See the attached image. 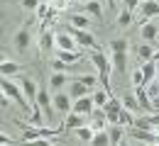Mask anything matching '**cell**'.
<instances>
[{
  "mask_svg": "<svg viewBox=\"0 0 159 146\" xmlns=\"http://www.w3.org/2000/svg\"><path fill=\"white\" fill-rule=\"evenodd\" d=\"M0 88H2V95H7V98H10L12 102L17 105V107H20L22 112H27V115L32 112V105H30V100L25 98L22 88H20L17 83H15L12 78H2V81H0Z\"/></svg>",
  "mask_w": 159,
  "mask_h": 146,
  "instance_id": "6da1fadb",
  "label": "cell"
},
{
  "mask_svg": "<svg viewBox=\"0 0 159 146\" xmlns=\"http://www.w3.org/2000/svg\"><path fill=\"white\" fill-rule=\"evenodd\" d=\"M96 83H98L96 76H79V78H71V83H69V95H71L74 100H79L83 95H93Z\"/></svg>",
  "mask_w": 159,
  "mask_h": 146,
  "instance_id": "7a4b0ae2",
  "label": "cell"
},
{
  "mask_svg": "<svg viewBox=\"0 0 159 146\" xmlns=\"http://www.w3.org/2000/svg\"><path fill=\"white\" fill-rule=\"evenodd\" d=\"M91 61H93L96 71H98V81L103 83V88H105V90H110L108 76H110L113 61H108V56H105V51H103V49H96V51H91Z\"/></svg>",
  "mask_w": 159,
  "mask_h": 146,
  "instance_id": "3957f363",
  "label": "cell"
},
{
  "mask_svg": "<svg viewBox=\"0 0 159 146\" xmlns=\"http://www.w3.org/2000/svg\"><path fill=\"white\" fill-rule=\"evenodd\" d=\"M30 44H32V29H30V24H22L20 29L12 34V46H15L17 54H27Z\"/></svg>",
  "mask_w": 159,
  "mask_h": 146,
  "instance_id": "277c9868",
  "label": "cell"
},
{
  "mask_svg": "<svg viewBox=\"0 0 159 146\" xmlns=\"http://www.w3.org/2000/svg\"><path fill=\"white\" fill-rule=\"evenodd\" d=\"M52 105H54V112H57V115L66 117V115L74 110V98L69 95V90H59V93H54Z\"/></svg>",
  "mask_w": 159,
  "mask_h": 146,
  "instance_id": "5b68a950",
  "label": "cell"
},
{
  "mask_svg": "<svg viewBox=\"0 0 159 146\" xmlns=\"http://www.w3.org/2000/svg\"><path fill=\"white\" fill-rule=\"evenodd\" d=\"M69 32L76 37V42L79 44H83L86 49H91V51H96V49H100L98 46V42H96V37L88 32V29H74V27H69Z\"/></svg>",
  "mask_w": 159,
  "mask_h": 146,
  "instance_id": "8992f818",
  "label": "cell"
},
{
  "mask_svg": "<svg viewBox=\"0 0 159 146\" xmlns=\"http://www.w3.org/2000/svg\"><path fill=\"white\" fill-rule=\"evenodd\" d=\"M54 46H57V34H54V32H49V29H47V24H44V27H42V32H39V54H42V56H47Z\"/></svg>",
  "mask_w": 159,
  "mask_h": 146,
  "instance_id": "52a82bcc",
  "label": "cell"
},
{
  "mask_svg": "<svg viewBox=\"0 0 159 146\" xmlns=\"http://www.w3.org/2000/svg\"><path fill=\"white\" fill-rule=\"evenodd\" d=\"M103 110H105V117H108V122H110V124H120L122 100H118V98H110V100H108V105H105Z\"/></svg>",
  "mask_w": 159,
  "mask_h": 146,
  "instance_id": "ba28073f",
  "label": "cell"
},
{
  "mask_svg": "<svg viewBox=\"0 0 159 146\" xmlns=\"http://www.w3.org/2000/svg\"><path fill=\"white\" fill-rule=\"evenodd\" d=\"M93 110H96V105H93V95H83V98H79V100H74V110H71V112H79V115L91 117Z\"/></svg>",
  "mask_w": 159,
  "mask_h": 146,
  "instance_id": "9c48e42d",
  "label": "cell"
},
{
  "mask_svg": "<svg viewBox=\"0 0 159 146\" xmlns=\"http://www.w3.org/2000/svg\"><path fill=\"white\" fill-rule=\"evenodd\" d=\"M139 37H142V42H147V44H154L157 42V37H159V27H157V22H142V27H139Z\"/></svg>",
  "mask_w": 159,
  "mask_h": 146,
  "instance_id": "30bf717a",
  "label": "cell"
},
{
  "mask_svg": "<svg viewBox=\"0 0 159 146\" xmlns=\"http://www.w3.org/2000/svg\"><path fill=\"white\" fill-rule=\"evenodd\" d=\"M139 15H142V22L159 17V0H144L139 5Z\"/></svg>",
  "mask_w": 159,
  "mask_h": 146,
  "instance_id": "8fae6325",
  "label": "cell"
},
{
  "mask_svg": "<svg viewBox=\"0 0 159 146\" xmlns=\"http://www.w3.org/2000/svg\"><path fill=\"white\" fill-rule=\"evenodd\" d=\"M20 88H22V93H25V98L30 100V105H34V102H37L39 88H37V83H34L32 78H20Z\"/></svg>",
  "mask_w": 159,
  "mask_h": 146,
  "instance_id": "7c38bea8",
  "label": "cell"
},
{
  "mask_svg": "<svg viewBox=\"0 0 159 146\" xmlns=\"http://www.w3.org/2000/svg\"><path fill=\"white\" fill-rule=\"evenodd\" d=\"M57 49L61 51H76V37L66 29V32H59L57 34Z\"/></svg>",
  "mask_w": 159,
  "mask_h": 146,
  "instance_id": "4fadbf2b",
  "label": "cell"
},
{
  "mask_svg": "<svg viewBox=\"0 0 159 146\" xmlns=\"http://www.w3.org/2000/svg\"><path fill=\"white\" fill-rule=\"evenodd\" d=\"M86 122H88V117H86V115H79V112H69V115L64 117V127H66V129L86 127Z\"/></svg>",
  "mask_w": 159,
  "mask_h": 146,
  "instance_id": "5bb4252c",
  "label": "cell"
},
{
  "mask_svg": "<svg viewBox=\"0 0 159 146\" xmlns=\"http://www.w3.org/2000/svg\"><path fill=\"white\" fill-rule=\"evenodd\" d=\"M110 61H113V68L120 76H125V71H127V51H113Z\"/></svg>",
  "mask_w": 159,
  "mask_h": 146,
  "instance_id": "9a60e30c",
  "label": "cell"
},
{
  "mask_svg": "<svg viewBox=\"0 0 159 146\" xmlns=\"http://www.w3.org/2000/svg\"><path fill=\"white\" fill-rule=\"evenodd\" d=\"M83 56H86L83 51H61V49H57V59H59V61H64L66 66L83 61Z\"/></svg>",
  "mask_w": 159,
  "mask_h": 146,
  "instance_id": "2e32d148",
  "label": "cell"
},
{
  "mask_svg": "<svg viewBox=\"0 0 159 146\" xmlns=\"http://www.w3.org/2000/svg\"><path fill=\"white\" fill-rule=\"evenodd\" d=\"M66 81H71V78L66 76V71H54V73H52V78H49V88L59 93V90H64Z\"/></svg>",
  "mask_w": 159,
  "mask_h": 146,
  "instance_id": "e0dca14e",
  "label": "cell"
},
{
  "mask_svg": "<svg viewBox=\"0 0 159 146\" xmlns=\"http://www.w3.org/2000/svg\"><path fill=\"white\" fill-rule=\"evenodd\" d=\"M20 71H22V63H17V61L5 59V61L0 63V73H2V78H12V76L20 73Z\"/></svg>",
  "mask_w": 159,
  "mask_h": 146,
  "instance_id": "ac0fdd59",
  "label": "cell"
},
{
  "mask_svg": "<svg viewBox=\"0 0 159 146\" xmlns=\"http://www.w3.org/2000/svg\"><path fill=\"white\" fill-rule=\"evenodd\" d=\"M135 98H137L139 107H142L144 112H154V110H152V100H149V93H147L144 85H142V88H135Z\"/></svg>",
  "mask_w": 159,
  "mask_h": 146,
  "instance_id": "d6986e66",
  "label": "cell"
},
{
  "mask_svg": "<svg viewBox=\"0 0 159 146\" xmlns=\"http://www.w3.org/2000/svg\"><path fill=\"white\" fill-rule=\"evenodd\" d=\"M157 61H144L142 63V76H144V83L149 85V83H154L157 81Z\"/></svg>",
  "mask_w": 159,
  "mask_h": 146,
  "instance_id": "ffe728a7",
  "label": "cell"
},
{
  "mask_svg": "<svg viewBox=\"0 0 159 146\" xmlns=\"http://www.w3.org/2000/svg\"><path fill=\"white\" fill-rule=\"evenodd\" d=\"M69 22H71L74 29H88V27H91V15H86V12H76V15L69 17Z\"/></svg>",
  "mask_w": 159,
  "mask_h": 146,
  "instance_id": "44dd1931",
  "label": "cell"
},
{
  "mask_svg": "<svg viewBox=\"0 0 159 146\" xmlns=\"http://www.w3.org/2000/svg\"><path fill=\"white\" fill-rule=\"evenodd\" d=\"M83 10H86V15H91V17H96V20H103V2H100V0L83 2Z\"/></svg>",
  "mask_w": 159,
  "mask_h": 146,
  "instance_id": "7402d4cb",
  "label": "cell"
},
{
  "mask_svg": "<svg viewBox=\"0 0 159 146\" xmlns=\"http://www.w3.org/2000/svg\"><path fill=\"white\" fill-rule=\"evenodd\" d=\"M108 134H110V146H118L125 139V127L122 124H110L108 127Z\"/></svg>",
  "mask_w": 159,
  "mask_h": 146,
  "instance_id": "603a6c76",
  "label": "cell"
},
{
  "mask_svg": "<svg viewBox=\"0 0 159 146\" xmlns=\"http://www.w3.org/2000/svg\"><path fill=\"white\" fill-rule=\"evenodd\" d=\"M110 98H113V95H110V90H105V88H103V90H93V105H96L98 110H103Z\"/></svg>",
  "mask_w": 159,
  "mask_h": 146,
  "instance_id": "cb8c5ba5",
  "label": "cell"
},
{
  "mask_svg": "<svg viewBox=\"0 0 159 146\" xmlns=\"http://www.w3.org/2000/svg\"><path fill=\"white\" fill-rule=\"evenodd\" d=\"M88 146H110V134H108V129L96 131V134H93V139L88 141Z\"/></svg>",
  "mask_w": 159,
  "mask_h": 146,
  "instance_id": "d4e9b609",
  "label": "cell"
},
{
  "mask_svg": "<svg viewBox=\"0 0 159 146\" xmlns=\"http://www.w3.org/2000/svg\"><path fill=\"white\" fill-rule=\"evenodd\" d=\"M154 54H157V51L152 49V44H147V42H142V46L137 49V56H139V61H142V63H144V61H152Z\"/></svg>",
  "mask_w": 159,
  "mask_h": 146,
  "instance_id": "484cf974",
  "label": "cell"
},
{
  "mask_svg": "<svg viewBox=\"0 0 159 146\" xmlns=\"http://www.w3.org/2000/svg\"><path fill=\"white\" fill-rule=\"evenodd\" d=\"M74 134L79 136L81 141H91V139H93V134H96V129L86 124V127H79V129H74Z\"/></svg>",
  "mask_w": 159,
  "mask_h": 146,
  "instance_id": "4316f807",
  "label": "cell"
},
{
  "mask_svg": "<svg viewBox=\"0 0 159 146\" xmlns=\"http://www.w3.org/2000/svg\"><path fill=\"white\" fill-rule=\"evenodd\" d=\"M118 27H122V29H125V27H130V24H132V10H127V7H122V12H120L118 15Z\"/></svg>",
  "mask_w": 159,
  "mask_h": 146,
  "instance_id": "83f0119b",
  "label": "cell"
},
{
  "mask_svg": "<svg viewBox=\"0 0 159 146\" xmlns=\"http://www.w3.org/2000/svg\"><path fill=\"white\" fill-rule=\"evenodd\" d=\"M120 124L125 127V129L135 124V117H132V112H130V110H127L125 105H122V112H120Z\"/></svg>",
  "mask_w": 159,
  "mask_h": 146,
  "instance_id": "f1b7e54d",
  "label": "cell"
},
{
  "mask_svg": "<svg viewBox=\"0 0 159 146\" xmlns=\"http://www.w3.org/2000/svg\"><path fill=\"white\" fill-rule=\"evenodd\" d=\"M122 105H125V107H127L130 112H137V110H142V107H139V102H137V98H135V95H127V98L122 100Z\"/></svg>",
  "mask_w": 159,
  "mask_h": 146,
  "instance_id": "f546056e",
  "label": "cell"
},
{
  "mask_svg": "<svg viewBox=\"0 0 159 146\" xmlns=\"http://www.w3.org/2000/svg\"><path fill=\"white\" fill-rule=\"evenodd\" d=\"M110 51H127V39H122V37L113 39L110 42Z\"/></svg>",
  "mask_w": 159,
  "mask_h": 146,
  "instance_id": "4dcf8cb0",
  "label": "cell"
},
{
  "mask_svg": "<svg viewBox=\"0 0 159 146\" xmlns=\"http://www.w3.org/2000/svg\"><path fill=\"white\" fill-rule=\"evenodd\" d=\"M22 10H30V12H37V7L42 5V0H20Z\"/></svg>",
  "mask_w": 159,
  "mask_h": 146,
  "instance_id": "1f68e13d",
  "label": "cell"
},
{
  "mask_svg": "<svg viewBox=\"0 0 159 146\" xmlns=\"http://www.w3.org/2000/svg\"><path fill=\"white\" fill-rule=\"evenodd\" d=\"M132 127H137V129H149V131L154 129L152 122H149V117H139V119H135V124H132Z\"/></svg>",
  "mask_w": 159,
  "mask_h": 146,
  "instance_id": "d6a6232c",
  "label": "cell"
},
{
  "mask_svg": "<svg viewBox=\"0 0 159 146\" xmlns=\"http://www.w3.org/2000/svg\"><path fill=\"white\" fill-rule=\"evenodd\" d=\"M132 85H135V88H142V85H147V83H144V76H142V68H137V71L132 73Z\"/></svg>",
  "mask_w": 159,
  "mask_h": 146,
  "instance_id": "836d02e7",
  "label": "cell"
},
{
  "mask_svg": "<svg viewBox=\"0 0 159 146\" xmlns=\"http://www.w3.org/2000/svg\"><path fill=\"white\" fill-rule=\"evenodd\" d=\"M142 2H144V0H122V5H125L127 10H137Z\"/></svg>",
  "mask_w": 159,
  "mask_h": 146,
  "instance_id": "e575fe53",
  "label": "cell"
},
{
  "mask_svg": "<svg viewBox=\"0 0 159 146\" xmlns=\"http://www.w3.org/2000/svg\"><path fill=\"white\" fill-rule=\"evenodd\" d=\"M27 146H57V144H52L49 139H34V141H30Z\"/></svg>",
  "mask_w": 159,
  "mask_h": 146,
  "instance_id": "d590c367",
  "label": "cell"
},
{
  "mask_svg": "<svg viewBox=\"0 0 159 146\" xmlns=\"http://www.w3.org/2000/svg\"><path fill=\"white\" fill-rule=\"evenodd\" d=\"M52 66H54V71H66V63L59 61V59H54V63H52Z\"/></svg>",
  "mask_w": 159,
  "mask_h": 146,
  "instance_id": "8d00e7d4",
  "label": "cell"
},
{
  "mask_svg": "<svg viewBox=\"0 0 159 146\" xmlns=\"http://www.w3.org/2000/svg\"><path fill=\"white\" fill-rule=\"evenodd\" d=\"M0 141H2V144H10V141H12V139H10V136H7V134H5V131H2V134H0Z\"/></svg>",
  "mask_w": 159,
  "mask_h": 146,
  "instance_id": "74e56055",
  "label": "cell"
},
{
  "mask_svg": "<svg viewBox=\"0 0 159 146\" xmlns=\"http://www.w3.org/2000/svg\"><path fill=\"white\" fill-rule=\"evenodd\" d=\"M105 5H108L110 10H115V7H118V0H105Z\"/></svg>",
  "mask_w": 159,
  "mask_h": 146,
  "instance_id": "f35d334b",
  "label": "cell"
},
{
  "mask_svg": "<svg viewBox=\"0 0 159 146\" xmlns=\"http://www.w3.org/2000/svg\"><path fill=\"white\" fill-rule=\"evenodd\" d=\"M118 146H130V141H127V139H122V141H120Z\"/></svg>",
  "mask_w": 159,
  "mask_h": 146,
  "instance_id": "ab89813d",
  "label": "cell"
},
{
  "mask_svg": "<svg viewBox=\"0 0 159 146\" xmlns=\"http://www.w3.org/2000/svg\"><path fill=\"white\" fill-rule=\"evenodd\" d=\"M69 2H74V5H79V2H88V0H69Z\"/></svg>",
  "mask_w": 159,
  "mask_h": 146,
  "instance_id": "60d3db41",
  "label": "cell"
},
{
  "mask_svg": "<svg viewBox=\"0 0 159 146\" xmlns=\"http://www.w3.org/2000/svg\"><path fill=\"white\" fill-rule=\"evenodd\" d=\"M159 63V61H157ZM157 83H159V66H157Z\"/></svg>",
  "mask_w": 159,
  "mask_h": 146,
  "instance_id": "b9f144b4",
  "label": "cell"
},
{
  "mask_svg": "<svg viewBox=\"0 0 159 146\" xmlns=\"http://www.w3.org/2000/svg\"><path fill=\"white\" fill-rule=\"evenodd\" d=\"M2 146H7V144H2Z\"/></svg>",
  "mask_w": 159,
  "mask_h": 146,
  "instance_id": "7bdbcfd3",
  "label": "cell"
}]
</instances>
